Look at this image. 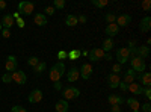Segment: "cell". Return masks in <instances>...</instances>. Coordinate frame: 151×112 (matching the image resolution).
Wrapping results in <instances>:
<instances>
[{
    "mask_svg": "<svg viewBox=\"0 0 151 112\" xmlns=\"http://www.w3.org/2000/svg\"><path fill=\"white\" fill-rule=\"evenodd\" d=\"M64 73H65V64H64V61H58L56 64L50 68L48 76H50V79H52L53 82H58V80H60L62 76H64Z\"/></svg>",
    "mask_w": 151,
    "mask_h": 112,
    "instance_id": "obj_1",
    "label": "cell"
},
{
    "mask_svg": "<svg viewBox=\"0 0 151 112\" xmlns=\"http://www.w3.org/2000/svg\"><path fill=\"white\" fill-rule=\"evenodd\" d=\"M130 65H132V70H134L136 73H139V74H142L144 71H145V62H144V59L142 58H139V56H130Z\"/></svg>",
    "mask_w": 151,
    "mask_h": 112,
    "instance_id": "obj_2",
    "label": "cell"
},
{
    "mask_svg": "<svg viewBox=\"0 0 151 112\" xmlns=\"http://www.w3.org/2000/svg\"><path fill=\"white\" fill-rule=\"evenodd\" d=\"M129 59H130V48L129 47H119V48H116V61H118L119 65L129 62Z\"/></svg>",
    "mask_w": 151,
    "mask_h": 112,
    "instance_id": "obj_3",
    "label": "cell"
},
{
    "mask_svg": "<svg viewBox=\"0 0 151 112\" xmlns=\"http://www.w3.org/2000/svg\"><path fill=\"white\" fill-rule=\"evenodd\" d=\"M35 9V5L32 2H27V0H24V2H20L18 3V14H23V15H30Z\"/></svg>",
    "mask_w": 151,
    "mask_h": 112,
    "instance_id": "obj_4",
    "label": "cell"
},
{
    "mask_svg": "<svg viewBox=\"0 0 151 112\" xmlns=\"http://www.w3.org/2000/svg\"><path fill=\"white\" fill-rule=\"evenodd\" d=\"M80 95V91L79 88H76V86H70V88L64 90V92H62V97H64V100H74V98H77Z\"/></svg>",
    "mask_w": 151,
    "mask_h": 112,
    "instance_id": "obj_5",
    "label": "cell"
},
{
    "mask_svg": "<svg viewBox=\"0 0 151 112\" xmlns=\"http://www.w3.org/2000/svg\"><path fill=\"white\" fill-rule=\"evenodd\" d=\"M11 76H12V82H15L17 85H24L26 80H27L26 73H24L23 70H15L14 73H11Z\"/></svg>",
    "mask_w": 151,
    "mask_h": 112,
    "instance_id": "obj_6",
    "label": "cell"
},
{
    "mask_svg": "<svg viewBox=\"0 0 151 112\" xmlns=\"http://www.w3.org/2000/svg\"><path fill=\"white\" fill-rule=\"evenodd\" d=\"M92 74V65L89 64V62H85V64H82V67L79 68V76H82V79L88 80L91 77Z\"/></svg>",
    "mask_w": 151,
    "mask_h": 112,
    "instance_id": "obj_7",
    "label": "cell"
},
{
    "mask_svg": "<svg viewBox=\"0 0 151 112\" xmlns=\"http://www.w3.org/2000/svg\"><path fill=\"white\" fill-rule=\"evenodd\" d=\"M88 58H89V61H92V62H98L100 59L104 58V52L101 50V48H92L91 52H88Z\"/></svg>",
    "mask_w": 151,
    "mask_h": 112,
    "instance_id": "obj_8",
    "label": "cell"
},
{
    "mask_svg": "<svg viewBox=\"0 0 151 112\" xmlns=\"http://www.w3.org/2000/svg\"><path fill=\"white\" fill-rule=\"evenodd\" d=\"M17 67H18V61H17V58H15V56H8L6 64H5L6 71H8V73H14V71L17 70Z\"/></svg>",
    "mask_w": 151,
    "mask_h": 112,
    "instance_id": "obj_9",
    "label": "cell"
},
{
    "mask_svg": "<svg viewBox=\"0 0 151 112\" xmlns=\"http://www.w3.org/2000/svg\"><path fill=\"white\" fill-rule=\"evenodd\" d=\"M115 23L118 24V27H125V26H129V24L132 23V15L122 14V15L116 17V21H115Z\"/></svg>",
    "mask_w": 151,
    "mask_h": 112,
    "instance_id": "obj_10",
    "label": "cell"
},
{
    "mask_svg": "<svg viewBox=\"0 0 151 112\" xmlns=\"http://www.w3.org/2000/svg\"><path fill=\"white\" fill-rule=\"evenodd\" d=\"M29 103H40L41 100H42V91L41 90H33L30 94H29Z\"/></svg>",
    "mask_w": 151,
    "mask_h": 112,
    "instance_id": "obj_11",
    "label": "cell"
},
{
    "mask_svg": "<svg viewBox=\"0 0 151 112\" xmlns=\"http://www.w3.org/2000/svg\"><path fill=\"white\" fill-rule=\"evenodd\" d=\"M121 82V77H119V74H115V73H110L109 76H107V83L110 88H118V85Z\"/></svg>",
    "mask_w": 151,
    "mask_h": 112,
    "instance_id": "obj_12",
    "label": "cell"
},
{
    "mask_svg": "<svg viewBox=\"0 0 151 112\" xmlns=\"http://www.w3.org/2000/svg\"><path fill=\"white\" fill-rule=\"evenodd\" d=\"M136 77L141 80V86H142V88H147V86H150V85H151V74H150V73L136 74Z\"/></svg>",
    "mask_w": 151,
    "mask_h": 112,
    "instance_id": "obj_13",
    "label": "cell"
},
{
    "mask_svg": "<svg viewBox=\"0 0 151 112\" xmlns=\"http://www.w3.org/2000/svg\"><path fill=\"white\" fill-rule=\"evenodd\" d=\"M127 91H130V92H132V94H134V95H142L144 88L141 86V83H136V82H133V83L127 85Z\"/></svg>",
    "mask_w": 151,
    "mask_h": 112,
    "instance_id": "obj_14",
    "label": "cell"
},
{
    "mask_svg": "<svg viewBox=\"0 0 151 112\" xmlns=\"http://www.w3.org/2000/svg\"><path fill=\"white\" fill-rule=\"evenodd\" d=\"M118 32H119V27H118L116 23H110V24H107V26H106V35L109 36V38L118 35Z\"/></svg>",
    "mask_w": 151,
    "mask_h": 112,
    "instance_id": "obj_15",
    "label": "cell"
},
{
    "mask_svg": "<svg viewBox=\"0 0 151 112\" xmlns=\"http://www.w3.org/2000/svg\"><path fill=\"white\" fill-rule=\"evenodd\" d=\"M107 102L113 106V105H118V106H121L124 102H125V98L124 97H121V95H116V94H110L109 97H107Z\"/></svg>",
    "mask_w": 151,
    "mask_h": 112,
    "instance_id": "obj_16",
    "label": "cell"
},
{
    "mask_svg": "<svg viewBox=\"0 0 151 112\" xmlns=\"http://www.w3.org/2000/svg\"><path fill=\"white\" fill-rule=\"evenodd\" d=\"M125 103H127V105L130 106V109H132L133 112H137V111H141V103L137 102L134 97H129L127 100H125Z\"/></svg>",
    "mask_w": 151,
    "mask_h": 112,
    "instance_id": "obj_17",
    "label": "cell"
},
{
    "mask_svg": "<svg viewBox=\"0 0 151 112\" xmlns=\"http://www.w3.org/2000/svg\"><path fill=\"white\" fill-rule=\"evenodd\" d=\"M139 29H141V32H148L150 29H151V17H144L142 20H141V24H139Z\"/></svg>",
    "mask_w": 151,
    "mask_h": 112,
    "instance_id": "obj_18",
    "label": "cell"
},
{
    "mask_svg": "<svg viewBox=\"0 0 151 112\" xmlns=\"http://www.w3.org/2000/svg\"><path fill=\"white\" fill-rule=\"evenodd\" d=\"M80 76H79V68H76V67H73V68H70V71L67 73V80L68 82H76Z\"/></svg>",
    "mask_w": 151,
    "mask_h": 112,
    "instance_id": "obj_19",
    "label": "cell"
},
{
    "mask_svg": "<svg viewBox=\"0 0 151 112\" xmlns=\"http://www.w3.org/2000/svg\"><path fill=\"white\" fill-rule=\"evenodd\" d=\"M14 24H15V20L12 18V15H3V18H2V26H3V29H11Z\"/></svg>",
    "mask_w": 151,
    "mask_h": 112,
    "instance_id": "obj_20",
    "label": "cell"
},
{
    "mask_svg": "<svg viewBox=\"0 0 151 112\" xmlns=\"http://www.w3.org/2000/svg\"><path fill=\"white\" fill-rule=\"evenodd\" d=\"M56 112H68V102L64 100V98H60V100L56 102Z\"/></svg>",
    "mask_w": 151,
    "mask_h": 112,
    "instance_id": "obj_21",
    "label": "cell"
},
{
    "mask_svg": "<svg viewBox=\"0 0 151 112\" xmlns=\"http://www.w3.org/2000/svg\"><path fill=\"white\" fill-rule=\"evenodd\" d=\"M136 53H137V56H139V58L145 59V58H148V56H150V47H148V46L136 47Z\"/></svg>",
    "mask_w": 151,
    "mask_h": 112,
    "instance_id": "obj_22",
    "label": "cell"
},
{
    "mask_svg": "<svg viewBox=\"0 0 151 112\" xmlns=\"http://www.w3.org/2000/svg\"><path fill=\"white\" fill-rule=\"evenodd\" d=\"M113 46H115V43H113V40H112V38H106V40L103 41L101 50H103L104 53H107V52H110L112 48H113Z\"/></svg>",
    "mask_w": 151,
    "mask_h": 112,
    "instance_id": "obj_23",
    "label": "cell"
},
{
    "mask_svg": "<svg viewBox=\"0 0 151 112\" xmlns=\"http://www.w3.org/2000/svg\"><path fill=\"white\" fill-rule=\"evenodd\" d=\"M33 20H35L36 26H45V24H47V17L44 14H35Z\"/></svg>",
    "mask_w": 151,
    "mask_h": 112,
    "instance_id": "obj_24",
    "label": "cell"
},
{
    "mask_svg": "<svg viewBox=\"0 0 151 112\" xmlns=\"http://www.w3.org/2000/svg\"><path fill=\"white\" fill-rule=\"evenodd\" d=\"M80 56H82V50H79V48H74V50H71L70 53H67V58H70L71 61L79 59Z\"/></svg>",
    "mask_w": 151,
    "mask_h": 112,
    "instance_id": "obj_25",
    "label": "cell"
},
{
    "mask_svg": "<svg viewBox=\"0 0 151 112\" xmlns=\"http://www.w3.org/2000/svg\"><path fill=\"white\" fill-rule=\"evenodd\" d=\"M65 23H67V26H70V27H74V26H77V17L76 15H67V18H65Z\"/></svg>",
    "mask_w": 151,
    "mask_h": 112,
    "instance_id": "obj_26",
    "label": "cell"
},
{
    "mask_svg": "<svg viewBox=\"0 0 151 112\" xmlns=\"http://www.w3.org/2000/svg\"><path fill=\"white\" fill-rule=\"evenodd\" d=\"M45 67H47V64H45V62H42V61H40V62H38V65L35 67V74H36V76H40V74L45 70Z\"/></svg>",
    "mask_w": 151,
    "mask_h": 112,
    "instance_id": "obj_27",
    "label": "cell"
},
{
    "mask_svg": "<svg viewBox=\"0 0 151 112\" xmlns=\"http://www.w3.org/2000/svg\"><path fill=\"white\" fill-rule=\"evenodd\" d=\"M107 0H92V5L94 6H97V8H104V6H107Z\"/></svg>",
    "mask_w": 151,
    "mask_h": 112,
    "instance_id": "obj_28",
    "label": "cell"
},
{
    "mask_svg": "<svg viewBox=\"0 0 151 112\" xmlns=\"http://www.w3.org/2000/svg\"><path fill=\"white\" fill-rule=\"evenodd\" d=\"M53 8L55 9H64L65 8V0H55V2H53Z\"/></svg>",
    "mask_w": 151,
    "mask_h": 112,
    "instance_id": "obj_29",
    "label": "cell"
},
{
    "mask_svg": "<svg viewBox=\"0 0 151 112\" xmlns=\"http://www.w3.org/2000/svg\"><path fill=\"white\" fill-rule=\"evenodd\" d=\"M38 62H40V59H38L36 56H32V58H29V59H27V65H30V67H33V68H35V67L38 65Z\"/></svg>",
    "mask_w": 151,
    "mask_h": 112,
    "instance_id": "obj_30",
    "label": "cell"
},
{
    "mask_svg": "<svg viewBox=\"0 0 151 112\" xmlns=\"http://www.w3.org/2000/svg\"><path fill=\"white\" fill-rule=\"evenodd\" d=\"M104 18H106V21L110 24V23H115L116 21V15L115 14H112V12H109V14H106L104 15Z\"/></svg>",
    "mask_w": 151,
    "mask_h": 112,
    "instance_id": "obj_31",
    "label": "cell"
},
{
    "mask_svg": "<svg viewBox=\"0 0 151 112\" xmlns=\"http://www.w3.org/2000/svg\"><path fill=\"white\" fill-rule=\"evenodd\" d=\"M134 79H136V77H134V76H132V74H125L122 82H124L125 85H130V83H133V82H134Z\"/></svg>",
    "mask_w": 151,
    "mask_h": 112,
    "instance_id": "obj_32",
    "label": "cell"
},
{
    "mask_svg": "<svg viewBox=\"0 0 151 112\" xmlns=\"http://www.w3.org/2000/svg\"><path fill=\"white\" fill-rule=\"evenodd\" d=\"M142 94L145 95L147 100H151V86H147V88H144V92H142Z\"/></svg>",
    "mask_w": 151,
    "mask_h": 112,
    "instance_id": "obj_33",
    "label": "cell"
},
{
    "mask_svg": "<svg viewBox=\"0 0 151 112\" xmlns=\"http://www.w3.org/2000/svg\"><path fill=\"white\" fill-rule=\"evenodd\" d=\"M2 80H3L5 83H9V82H12V76H11V73H5L3 76H2Z\"/></svg>",
    "mask_w": 151,
    "mask_h": 112,
    "instance_id": "obj_34",
    "label": "cell"
},
{
    "mask_svg": "<svg viewBox=\"0 0 151 112\" xmlns=\"http://www.w3.org/2000/svg\"><path fill=\"white\" fill-rule=\"evenodd\" d=\"M11 112H27V109H24L23 106H12V109H11Z\"/></svg>",
    "mask_w": 151,
    "mask_h": 112,
    "instance_id": "obj_35",
    "label": "cell"
},
{
    "mask_svg": "<svg viewBox=\"0 0 151 112\" xmlns=\"http://www.w3.org/2000/svg\"><path fill=\"white\" fill-rule=\"evenodd\" d=\"M142 9H144V11H150V9H151V2H150V0H145V2H142Z\"/></svg>",
    "mask_w": 151,
    "mask_h": 112,
    "instance_id": "obj_36",
    "label": "cell"
},
{
    "mask_svg": "<svg viewBox=\"0 0 151 112\" xmlns=\"http://www.w3.org/2000/svg\"><path fill=\"white\" fill-rule=\"evenodd\" d=\"M55 12H56V9H55L53 6H47V8H45V14H47V15H53ZM45 14H44V15H45Z\"/></svg>",
    "mask_w": 151,
    "mask_h": 112,
    "instance_id": "obj_37",
    "label": "cell"
},
{
    "mask_svg": "<svg viewBox=\"0 0 151 112\" xmlns=\"http://www.w3.org/2000/svg\"><path fill=\"white\" fill-rule=\"evenodd\" d=\"M58 59H59V61H64V59H67V52H65V50H60V52H58Z\"/></svg>",
    "mask_w": 151,
    "mask_h": 112,
    "instance_id": "obj_38",
    "label": "cell"
},
{
    "mask_svg": "<svg viewBox=\"0 0 151 112\" xmlns=\"http://www.w3.org/2000/svg\"><path fill=\"white\" fill-rule=\"evenodd\" d=\"M15 24H17V26H18L20 29H23L24 26H26V23H24V20H23V18H17V20H15Z\"/></svg>",
    "mask_w": 151,
    "mask_h": 112,
    "instance_id": "obj_39",
    "label": "cell"
},
{
    "mask_svg": "<svg viewBox=\"0 0 151 112\" xmlns=\"http://www.w3.org/2000/svg\"><path fill=\"white\" fill-rule=\"evenodd\" d=\"M112 73H115V74H119L121 73V65L119 64H115L112 67Z\"/></svg>",
    "mask_w": 151,
    "mask_h": 112,
    "instance_id": "obj_40",
    "label": "cell"
},
{
    "mask_svg": "<svg viewBox=\"0 0 151 112\" xmlns=\"http://www.w3.org/2000/svg\"><path fill=\"white\" fill-rule=\"evenodd\" d=\"M2 36L3 38H9L11 36V29H2Z\"/></svg>",
    "mask_w": 151,
    "mask_h": 112,
    "instance_id": "obj_41",
    "label": "cell"
},
{
    "mask_svg": "<svg viewBox=\"0 0 151 112\" xmlns=\"http://www.w3.org/2000/svg\"><path fill=\"white\" fill-rule=\"evenodd\" d=\"M53 88H55L56 91H60V90H62V83H60V80H58V82H53Z\"/></svg>",
    "mask_w": 151,
    "mask_h": 112,
    "instance_id": "obj_42",
    "label": "cell"
},
{
    "mask_svg": "<svg viewBox=\"0 0 151 112\" xmlns=\"http://www.w3.org/2000/svg\"><path fill=\"white\" fill-rule=\"evenodd\" d=\"M86 21H88L86 15H79V17H77V23H82V24H85Z\"/></svg>",
    "mask_w": 151,
    "mask_h": 112,
    "instance_id": "obj_43",
    "label": "cell"
},
{
    "mask_svg": "<svg viewBox=\"0 0 151 112\" xmlns=\"http://www.w3.org/2000/svg\"><path fill=\"white\" fill-rule=\"evenodd\" d=\"M142 112H151V105L150 103L142 105Z\"/></svg>",
    "mask_w": 151,
    "mask_h": 112,
    "instance_id": "obj_44",
    "label": "cell"
},
{
    "mask_svg": "<svg viewBox=\"0 0 151 112\" xmlns=\"http://www.w3.org/2000/svg\"><path fill=\"white\" fill-rule=\"evenodd\" d=\"M110 112H121V106H118V105H113V106L110 108Z\"/></svg>",
    "mask_w": 151,
    "mask_h": 112,
    "instance_id": "obj_45",
    "label": "cell"
},
{
    "mask_svg": "<svg viewBox=\"0 0 151 112\" xmlns=\"http://www.w3.org/2000/svg\"><path fill=\"white\" fill-rule=\"evenodd\" d=\"M3 9H6V2L5 0H0V11H3Z\"/></svg>",
    "mask_w": 151,
    "mask_h": 112,
    "instance_id": "obj_46",
    "label": "cell"
},
{
    "mask_svg": "<svg viewBox=\"0 0 151 112\" xmlns=\"http://www.w3.org/2000/svg\"><path fill=\"white\" fill-rule=\"evenodd\" d=\"M118 86H119V88H121L122 91H127V85H125L124 82H119V85H118Z\"/></svg>",
    "mask_w": 151,
    "mask_h": 112,
    "instance_id": "obj_47",
    "label": "cell"
},
{
    "mask_svg": "<svg viewBox=\"0 0 151 112\" xmlns=\"http://www.w3.org/2000/svg\"><path fill=\"white\" fill-rule=\"evenodd\" d=\"M127 74H132V76H134V77H136V71H134V70H132V68L127 71Z\"/></svg>",
    "mask_w": 151,
    "mask_h": 112,
    "instance_id": "obj_48",
    "label": "cell"
},
{
    "mask_svg": "<svg viewBox=\"0 0 151 112\" xmlns=\"http://www.w3.org/2000/svg\"><path fill=\"white\" fill-rule=\"evenodd\" d=\"M104 58H106V61H110V59H112V56H110L109 53H104Z\"/></svg>",
    "mask_w": 151,
    "mask_h": 112,
    "instance_id": "obj_49",
    "label": "cell"
},
{
    "mask_svg": "<svg viewBox=\"0 0 151 112\" xmlns=\"http://www.w3.org/2000/svg\"><path fill=\"white\" fill-rule=\"evenodd\" d=\"M82 56H88V52L86 50H82Z\"/></svg>",
    "mask_w": 151,
    "mask_h": 112,
    "instance_id": "obj_50",
    "label": "cell"
},
{
    "mask_svg": "<svg viewBox=\"0 0 151 112\" xmlns=\"http://www.w3.org/2000/svg\"><path fill=\"white\" fill-rule=\"evenodd\" d=\"M2 29H3V26H2V23H0V32H2Z\"/></svg>",
    "mask_w": 151,
    "mask_h": 112,
    "instance_id": "obj_51",
    "label": "cell"
},
{
    "mask_svg": "<svg viewBox=\"0 0 151 112\" xmlns=\"http://www.w3.org/2000/svg\"><path fill=\"white\" fill-rule=\"evenodd\" d=\"M137 112H141V111H137Z\"/></svg>",
    "mask_w": 151,
    "mask_h": 112,
    "instance_id": "obj_52",
    "label": "cell"
}]
</instances>
